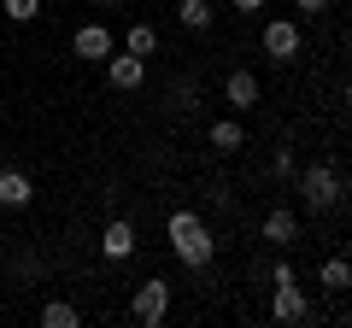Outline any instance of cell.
Returning <instances> with one entry per match:
<instances>
[{"label":"cell","instance_id":"obj_20","mask_svg":"<svg viewBox=\"0 0 352 328\" xmlns=\"http://www.w3.org/2000/svg\"><path fill=\"white\" fill-rule=\"evenodd\" d=\"M294 6H300V12H305V18H323V12H329V6H335V0H294Z\"/></svg>","mask_w":352,"mask_h":328},{"label":"cell","instance_id":"obj_17","mask_svg":"<svg viewBox=\"0 0 352 328\" xmlns=\"http://www.w3.org/2000/svg\"><path fill=\"white\" fill-rule=\"evenodd\" d=\"M0 18H12V24H30V18H41V0H0Z\"/></svg>","mask_w":352,"mask_h":328},{"label":"cell","instance_id":"obj_19","mask_svg":"<svg viewBox=\"0 0 352 328\" xmlns=\"http://www.w3.org/2000/svg\"><path fill=\"white\" fill-rule=\"evenodd\" d=\"M282 281H300V276H294V264H288V258H276V264H270V288H282Z\"/></svg>","mask_w":352,"mask_h":328},{"label":"cell","instance_id":"obj_16","mask_svg":"<svg viewBox=\"0 0 352 328\" xmlns=\"http://www.w3.org/2000/svg\"><path fill=\"white\" fill-rule=\"evenodd\" d=\"M124 47L135 53V59H153V53H159V30H153V24H129Z\"/></svg>","mask_w":352,"mask_h":328},{"label":"cell","instance_id":"obj_12","mask_svg":"<svg viewBox=\"0 0 352 328\" xmlns=\"http://www.w3.org/2000/svg\"><path fill=\"white\" fill-rule=\"evenodd\" d=\"M206 141H212L217 152H241V147H247V129H241L235 117H217V124L206 129Z\"/></svg>","mask_w":352,"mask_h":328},{"label":"cell","instance_id":"obj_11","mask_svg":"<svg viewBox=\"0 0 352 328\" xmlns=\"http://www.w3.org/2000/svg\"><path fill=\"white\" fill-rule=\"evenodd\" d=\"M223 100L235 106V112H252V106H258V76L252 71H229L223 76Z\"/></svg>","mask_w":352,"mask_h":328},{"label":"cell","instance_id":"obj_23","mask_svg":"<svg viewBox=\"0 0 352 328\" xmlns=\"http://www.w3.org/2000/svg\"><path fill=\"white\" fill-rule=\"evenodd\" d=\"M94 6H118V0H94Z\"/></svg>","mask_w":352,"mask_h":328},{"label":"cell","instance_id":"obj_15","mask_svg":"<svg viewBox=\"0 0 352 328\" xmlns=\"http://www.w3.org/2000/svg\"><path fill=\"white\" fill-rule=\"evenodd\" d=\"M41 323L47 328H82V311H76L71 299H47L41 305Z\"/></svg>","mask_w":352,"mask_h":328},{"label":"cell","instance_id":"obj_1","mask_svg":"<svg viewBox=\"0 0 352 328\" xmlns=\"http://www.w3.org/2000/svg\"><path fill=\"white\" fill-rule=\"evenodd\" d=\"M164 240H170V253L176 264H188V270H206L217 258V240L212 229H206L200 211H170V223H164Z\"/></svg>","mask_w":352,"mask_h":328},{"label":"cell","instance_id":"obj_18","mask_svg":"<svg viewBox=\"0 0 352 328\" xmlns=\"http://www.w3.org/2000/svg\"><path fill=\"white\" fill-rule=\"evenodd\" d=\"M270 176H294V147H276V152H270Z\"/></svg>","mask_w":352,"mask_h":328},{"label":"cell","instance_id":"obj_10","mask_svg":"<svg viewBox=\"0 0 352 328\" xmlns=\"http://www.w3.org/2000/svg\"><path fill=\"white\" fill-rule=\"evenodd\" d=\"M264 240H270V246H294V240H300V217H294L288 205H270V211H264Z\"/></svg>","mask_w":352,"mask_h":328},{"label":"cell","instance_id":"obj_13","mask_svg":"<svg viewBox=\"0 0 352 328\" xmlns=\"http://www.w3.org/2000/svg\"><path fill=\"white\" fill-rule=\"evenodd\" d=\"M212 18H217L212 0H182V6H176V24H182V30H200V36L212 30Z\"/></svg>","mask_w":352,"mask_h":328},{"label":"cell","instance_id":"obj_6","mask_svg":"<svg viewBox=\"0 0 352 328\" xmlns=\"http://www.w3.org/2000/svg\"><path fill=\"white\" fill-rule=\"evenodd\" d=\"M270 316H276V323H305V316H311V305H305V288H300V281L270 288Z\"/></svg>","mask_w":352,"mask_h":328},{"label":"cell","instance_id":"obj_3","mask_svg":"<svg viewBox=\"0 0 352 328\" xmlns=\"http://www.w3.org/2000/svg\"><path fill=\"white\" fill-rule=\"evenodd\" d=\"M129 316L147 323V328H159L164 316H170V281H164V276H147V281L135 288V299H129Z\"/></svg>","mask_w":352,"mask_h":328},{"label":"cell","instance_id":"obj_4","mask_svg":"<svg viewBox=\"0 0 352 328\" xmlns=\"http://www.w3.org/2000/svg\"><path fill=\"white\" fill-rule=\"evenodd\" d=\"M264 53H270L276 65H294V59L305 53L300 24H294V18H270V24H264Z\"/></svg>","mask_w":352,"mask_h":328},{"label":"cell","instance_id":"obj_7","mask_svg":"<svg viewBox=\"0 0 352 328\" xmlns=\"http://www.w3.org/2000/svg\"><path fill=\"white\" fill-rule=\"evenodd\" d=\"M100 253H106V264H124V258H135V223H129V217H112V223H106Z\"/></svg>","mask_w":352,"mask_h":328},{"label":"cell","instance_id":"obj_9","mask_svg":"<svg viewBox=\"0 0 352 328\" xmlns=\"http://www.w3.org/2000/svg\"><path fill=\"white\" fill-rule=\"evenodd\" d=\"M30 200H36V182H30L24 170L6 164V170H0V205H6V211H24Z\"/></svg>","mask_w":352,"mask_h":328},{"label":"cell","instance_id":"obj_2","mask_svg":"<svg viewBox=\"0 0 352 328\" xmlns=\"http://www.w3.org/2000/svg\"><path fill=\"white\" fill-rule=\"evenodd\" d=\"M294 182H300V200L311 205V211H335V205L346 200V182H340L335 164H305Z\"/></svg>","mask_w":352,"mask_h":328},{"label":"cell","instance_id":"obj_14","mask_svg":"<svg viewBox=\"0 0 352 328\" xmlns=\"http://www.w3.org/2000/svg\"><path fill=\"white\" fill-rule=\"evenodd\" d=\"M317 281H323V288L340 299V293L352 288V264H346V258H323V264H317Z\"/></svg>","mask_w":352,"mask_h":328},{"label":"cell","instance_id":"obj_8","mask_svg":"<svg viewBox=\"0 0 352 328\" xmlns=\"http://www.w3.org/2000/svg\"><path fill=\"white\" fill-rule=\"evenodd\" d=\"M106 82H112V89H141V82H147V59H135V53H112V59H106Z\"/></svg>","mask_w":352,"mask_h":328},{"label":"cell","instance_id":"obj_21","mask_svg":"<svg viewBox=\"0 0 352 328\" xmlns=\"http://www.w3.org/2000/svg\"><path fill=\"white\" fill-rule=\"evenodd\" d=\"M229 6H235L241 18H258V12H264V0H229Z\"/></svg>","mask_w":352,"mask_h":328},{"label":"cell","instance_id":"obj_5","mask_svg":"<svg viewBox=\"0 0 352 328\" xmlns=\"http://www.w3.org/2000/svg\"><path fill=\"white\" fill-rule=\"evenodd\" d=\"M71 53H76V59H88V65H106L118 53V41H112V30H106V24H82L71 36Z\"/></svg>","mask_w":352,"mask_h":328},{"label":"cell","instance_id":"obj_22","mask_svg":"<svg viewBox=\"0 0 352 328\" xmlns=\"http://www.w3.org/2000/svg\"><path fill=\"white\" fill-rule=\"evenodd\" d=\"M340 106H346V112H352V82H346V89H340Z\"/></svg>","mask_w":352,"mask_h":328}]
</instances>
